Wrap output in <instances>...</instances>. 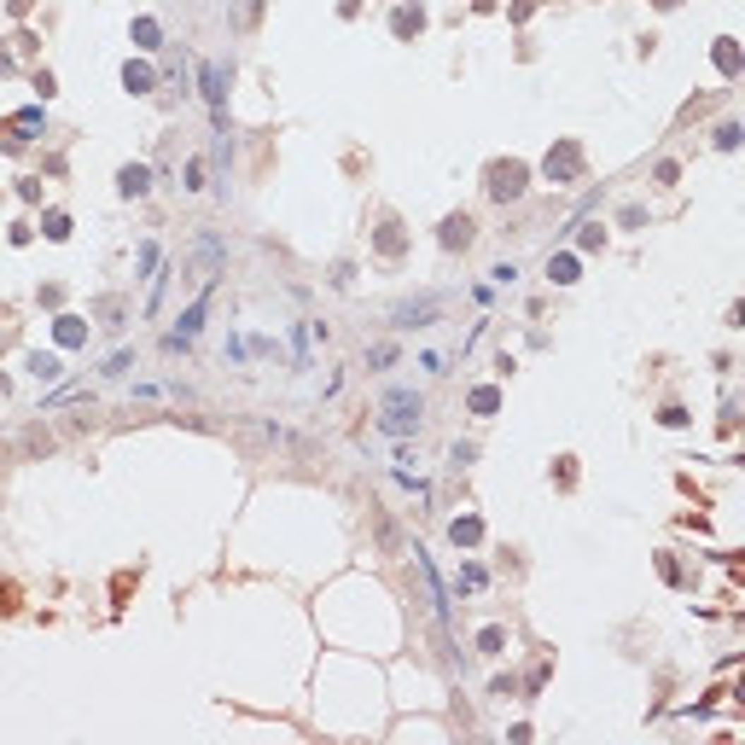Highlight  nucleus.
Listing matches in <instances>:
<instances>
[{
    "label": "nucleus",
    "mask_w": 745,
    "mask_h": 745,
    "mask_svg": "<svg viewBox=\"0 0 745 745\" xmlns=\"http://www.w3.org/2000/svg\"><path fill=\"white\" fill-rule=\"evenodd\" d=\"M419 414H425V402L414 391H391L379 407V425L391 431V437H407V431H419Z\"/></svg>",
    "instance_id": "obj_1"
},
{
    "label": "nucleus",
    "mask_w": 745,
    "mask_h": 745,
    "mask_svg": "<svg viewBox=\"0 0 745 745\" xmlns=\"http://www.w3.org/2000/svg\"><path fill=\"white\" fill-rule=\"evenodd\" d=\"M437 309H443V297H425V303H402V309H396V326H407V321H431Z\"/></svg>",
    "instance_id": "obj_2"
},
{
    "label": "nucleus",
    "mask_w": 745,
    "mask_h": 745,
    "mask_svg": "<svg viewBox=\"0 0 745 745\" xmlns=\"http://www.w3.org/2000/svg\"><path fill=\"white\" fill-rule=\"evenodd\" d=\"M146 181H152L146 169H123V192H129V198H134V192H146Z\"/></svg>",
    "instance_id": "obj_3"
}]
</instances>
